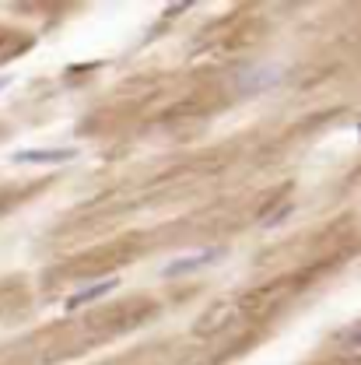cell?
I'll return each mask as SVG.
<instances>
[{
  "mask_svg": "<svg viewBox=\"0 0 361 365\" xmlns=\"http://www.w3.org/2000/svg\"><path fill=\"white\" fill-rule=\"evenodd\" d=\"M81 151L78 148H25V151H14L11 162L14 165H63V162H74Z\"/></svg>",
  "mask_w": 361,
  "mask_h": 365,
  "instance_id": "6da1fadb",
  "label": "cell"
},
{
  "mask_svg": "<svg viewBox=\"0 0 361 365\" xmlns=\"http://www.w3.org/2000/svg\"><path fill=\"white\" fill-rule=\"evenodd\" d=\"M218 257H221V250H200V253H189V257L172 260L162 274H165V277H182V274H193V271H200V267H207V264L218 260Z\"/></svg>",
  "mask_w": 361,
  "mask_h": 365,
  "instance_id": "7a4b0ae2",
  "label": "cell"
},
{
  "mask_svg": "<svg viewBox=\"0 0 361 365\" xmlns=\"http://www.w3.org/2000/svg\"><path fill=\"white\" fill-rule=\"evenodd\" d=\"M120 281L116 277H105V281H98V284H88V288H81L78 295H70L67 299V309H81V306H88V302H98V299H105L113 288H116Z\"/></svg>",
  "mask_w": 361,
  "mask_h": 365,
  "instance_id": "3957f363",
  "label": "cell"
},
{
  "mask_svg": "<svg viewBox=\"0 0 361 365\" xmlns=\"http://www.w3.org/2000/svg\"><path fill=\"white\" fill-rule=\"evenodd\" d=\"M7 85H11V74H0V91L7 88Z\"/></svg>",
  "mask_w": 361,
  "mask_h": 365,
  "instance_id": "277c9868",
  "label": "cell"
}]
</instances>
